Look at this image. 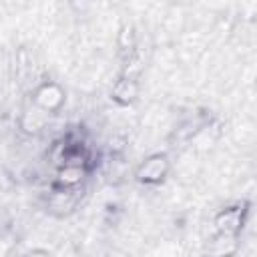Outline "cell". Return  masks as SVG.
Listing matches in <instances>:
<instances>
[{"instance_id": "1", "label": "cell", "mask_w": 257, "mask_h": 257, "mask_svg": "<svg viewBox=\"0 0 257 257\" xmlns=\"http://www.w3.org/2000/svg\"><path fill=\"white\" fill-rule=\"evenodd\" d=\"M171 173V159L167 153H153L149 157H145L139 167L135 169L133 177L137 183L145 185V187H157L161 183H165V179Z\"/></svg>"}, {"instance_id": "2", "label": "cell", "mask_w": 257, "mask_h": 257, "mask_svg": "<svg viewBox=\"0 0 257 257\" xmlns=\"http://www.w3.org/2000/svg\"><path fill=\"white\" fill-rule=\"evenodd\" d=\"M249 211H251V205L247 201H237V203H231V205L219 209L213 217L215 233L241 235V231L245 229Z\"/></svg>"}, {"instance_id": "3", "label": "cell", "mask_w": 257, "mask_h": 257, "mask_svg": "<svg viewBox=\"0 0 257 257\" xmlns=\"http://www.w3.org/2000/svg\"><path fill=\"white\" fill-rule=\"evenodd\" d=\"M30 104L44 114H56L66 104V90L54 80H44L32 90Z\"/></svg>"}, {"instance_id": "4", "label": "cell", "mask_w": 257, "mask_h": 257, "mask_svg": "<svg viewBox=\"0 0 257 257\" xmlns=\"http://www.w3.org/2000/svg\"><path fill=\"white\" fill-rule=\"evenodd\" d=\"M90 175V169L84 165H62L54 173V183L52 187L58 191H70L78 189L84 185L86 177Z\"/></svg>"}, {"instance_id": "5", "label": "cell", "mask_w": 257, "mask_h": 257, "mask_svg": "<svg viewBox=\"0 0 257 257\" xmlns=\"http://www.w3.org/2000/svg\"><path fill=\"white\" fill-rule=\"evenodd\" d=\"M139 94H141V82H139V78L118 74L116 80L110 84V98L118 106H131V104H135L139 100Z\"/></svg>"}, {"instance_id": "6", "label": "cell", "mask_w": 257, "mask_h": 257, "mask_svg": "<svg viewBox=\"0 0 257 257\" xmlns=\"http://www.w3.org/2000/svg\"><path fill=\"white\" fill-rule=\"evenodd\" d=\"M239 251V235L215 233L207 245V257H233Z\"/></svg>"}, {"instance_id": "7", "label": "cell", "mask_w": 257, "mask_h": 257, "mask_svg": "<svg viewBox=\"0 0 257 257\" xmlns=\"http://www.w3.org/2000/svg\"><path fill=\"white\" fill-rule=\"evenodd\" d=\"M139 34H137V28L133 22H122L118 32H116V48H118V54L124 58H128L133 52H137L139 48Z\"/></svg>"}, {"instance_id": "8", "label": "cell", "mask_w": 257, "mask_h": 257, "mask_svg": "<svg viewBox=\"0 0 257 257\" xmlns=\"http://www.w3.org/2000/svg\"><path fill=\"white\" fill-rule=\"evenodd\" d=\"M46 116L48 114L40 112L38 108H34L30 104L28 108L22 110V116H20V128H22V133H26V135H38L46 126Z\"/></svg>"}, {"instance_id": "9", "label": "cell", "mask_w": 257, "mask_h": 257, "mask_svg": "<svg viewBox=\"0 0 257 257\" xmlns=\"http://www.w3.org/2000/svg\"><path fill=\"white\" fill-rule=\"evenodd\" d=\"M24 257H50V253H48L46 249H32V251H28Z\"/></svg>"}]
</instances>
